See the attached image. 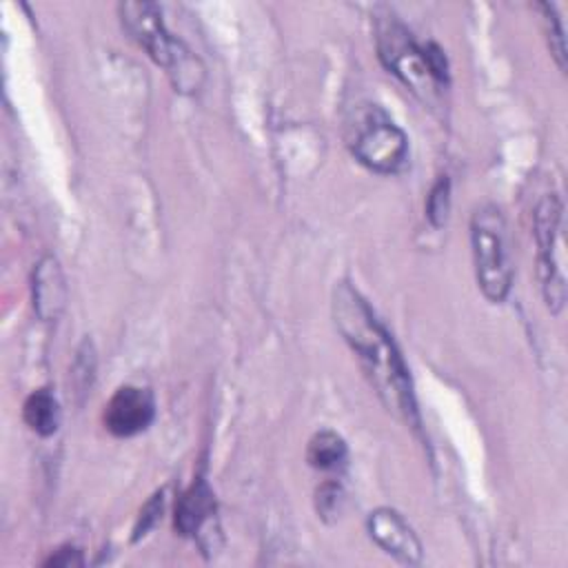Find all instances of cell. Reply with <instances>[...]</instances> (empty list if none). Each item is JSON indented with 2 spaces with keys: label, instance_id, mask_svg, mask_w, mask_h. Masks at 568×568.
<instances>
[{
  "label": "cell",
  "instance_id": "4fadbf2b",
  "mask_svg": "<svg viewBox=\"0 0 568 568\" xmlns=\"http://www.w3.org/2000/svg\"><path fill=\"white\" fill-rule=\"evenodd\" d=\"M537 9L541 11V18H544V27H546L550 53H552V58L557 60V67H559L561 71H566V42H564V29H561L559 16H557L555 7L548 4V2L537 4Z\"/></svg>",
  "mask_w": 568,
  "mask_h": 568
},
{
  "label": "cell",
  "instance_id": "5b68a950",
  "mask_svg": "<svg viewBox=\"0 0 568 568\" xmlns=\"http://www.w3.org/2000/svg\"><path fill=\"white\" fill-rule=\"evenodd\" d=\"M377 51L386 69H390L422 102L435 104L442 93V82L428 67L424 49L395 20L386 18L377 24Z\"/></svg>",
  "mask_w": 568,
  "mask_h": 568
},
{
  "label": "cell",
  "instance_id": "ba28073f",
  "mask_svg": "<svg viewBox=\"0 0 568 568\" xmlns=\"http://www.w3.org/2000/svg\"><path fill=\"white\" fill-rule=\"evenodd\" d=\"M31 297L33 311L40 320H58L67 304V282L60 262L53 255H44L33 266L31 275Z\"/></svg>",
  "mask_w": 568,
  "mask_h": 568
},
{
  "label": "cell",
  "instance_id": "7c38bea8",
  "mask_svg": "<svg viewBox=\"0 0 568 568\" xmlns=\"http://www.w3.org/2000/svg\"><path fill=\"white\" fill-rule=\"evenodd\" d=\"M346 442L335 430H317L306 446V462L317 470H335L346 464Z\"/></svg>",
  "mask_w": 568,
  "mask_h": 568
},
{
  "label": "cell",
  "instance_id": "30bf717a",
  "mask_svg": "<svg viewBox=\"0 0 568 568\" xmlns=\"http://www.w3.org/2000/svg\"><path fill=\"white\" fill-rule=\"evenodd\" d=\"M561 222V202L555 193L544 195L535 209V242L539 248V260L555 257V240Z\"/></svg>",
  "mask_w": 568,
  "mask_h": 568
},
{
  "label": "cell",
  "instance_id": "52a82bcc",
  "mask_svg": "<svg viewBox=\"0 0 568 568\" xmlns=\"http://www.w3.org/2000/svg\"><path fill=\"white\" fill-rule=\"evenodd\" d=\"M366 528L371 539L390 557L402 564L415 566L422 561V544L408 521L393 508H375L368 519Z\"/></svg>",
  "mask_w": 568,
  "mask_h": 568
},
{
  "label": "cell",
  "instance_id": "8fae6325",
  "mask_svg": "<svg viewBox=\"0 0 568 568\" xmlns=\"http://www.w3.org/2000/svg\"><path fill=\"white\" fill-rule=\"evenodd\" d=\"M22 417L33 433L49 437L58 430V424H60L58 399L47 388L33 390L22 404Z\"/></svg>",
  "mask_w": 568,
  "mask_h": 568
},
{
  "label": "cell",
  "instance_id": "5bb4252c",
  "mask_svg": "<svg viewBox=\"0 0 568 568\" xmlns=\"http://www.w3.org/2000/svg\"><path fill=\"white\" fill-rule=\"evenodd\" d=\"M95 377V351L89 339H84L75 353L73 366H71V379L78 393H89Z\"/></svg>",
  "mask_w": 568,
  "mask_h": 568
},
{
  "label": "cell",
  "instance_id": "3957f363",
  "mask_svg": "<svg viewBox=\"0 0 568 568\" xmlns=\"http://www.w3.org/2000/svg\"><path fill=\"white\" fill-rule=\"evenodd\" d=\"M470 248L475 277L490 302H504L513 284L508 229L495 204L479 206L470 217Z\"/></svg>",
  "mask_w": 568,
  "mask_h": 568
},
{
  "label": "cell",
  "instance_id": "7a4b0ae2",
  "mask_svg": "<svg viewBox=\"0 0 568 568\" xmlns=\"http://www.w3.org/2000/svg\"><path fill=\"white\" fill-rule=\"evenodd\" d=\"M118 11L126 33L153 58L155 64L166 69L178 91L191 93L200 89L204 78L200 60L182 40L166 31L160 9L153 2H122Z\"/></svg>",
  "mask_w": 568,
  "mask_h": 568
},
{
  "label": "cell",
  "instance_id": "277c9868",
  "mask_svg": "<svg viewBox=\"0 0 568 568\" xmlns=\"http://www.w3.org/2000/svg\"><path fill=\"white\" fill-rule=\"evenodd\" d=\"M348 146L353 155L375 173L397 171L408 155L404 131L377 106H364L348 124Z\"/></svg>",
  "mask_w": 568,
  "mask_h": 568
},
{
  "label": "cell",
  "instance_id": "e0dca14e",
  "mask_svg": "<svg viewBox=\"0 0 568 568\" xmlns=\"http://www.w3.org/2000/svg\"><path fill=\"white\" fill-rule=\"evenodd\" d=\"M162 504H164L162 493H155V495L144 504V508L140 510L138 524H135V528H133V539L144 537L146 530L158 521V517H160V513H162Z\"/></svg>",
  "mask_w": 568,
  "mask_h": 568
},
{
  "label": "cell",
  "instance_id": "9a60e30c",
  "mask_svg": "<svg viewBox=\"0 0 568 568\" xmlns=\"http://www.w3.org/2000/svg\"><path fill=\"white\" fill-rule=\"evenodd\" d=\"M450 211V180L446 175H442L426 200V217L430 220L433 226H442L448 217Z\"/></svg>",
  "mask_w": 568,
  "mask_h": 568
},
{
  "label": "cell",
  "instance_id": "8992f818",
  "mask_svg": "<svg viewBox=\"0 0 568 568\" xmlns=\"http://www.w3.org/2000/svg\"><path fill=\"white\" fill-rule=\"evenodd\" d=\"M155 415L153 395L140 386H120L104 406V426L115 437H133L149 428Z\"/></svg>",
  "mask_w": 568,
  "mask_h": 568
},
{
  "label": "cell",
  "instance_id": "ac0fdd59",
  "mask_svg": "<svg viewBox=\"0 0 568 568\" xmlns=\"http://www.w3.org/2000/svg\"><path fill=\"white\" fill-rule=\"evenodd\" d=\"M82 564H84L82 550H78L75 546H62L49 559H44V566H53V568H75Z\"/></svg>",
  "mask_w": 568,
  "mask_h": 568
},
{
  "label": "cell",
  "instance_id": "6da1fadb",
  "mask_svg": "<svg viewBox=\"0 0 568 568\" xmlns=\"http://www.w3.org/2000/svg\"><path fill=\"white\" fill-rule=\"evenodd\" d=\"M333 320L346 344L357 355L382 404L404 424L417 428L419 415L408 368L384 324L368 302L348 282L333 288Z\"/></svg>",
  "mask_w": 568,
  "mask_h": 568
},
{
  "label": "cell",
  "instance_id": "9c48e42d",
  "mask_svg": "<svg viewBox=\"0 0 568 568\" xmlns=\"http://www.w3.org/2000/svg\"><path fill=\"white\" fill-rule=\"evenodd\" d=\"M215 515V499L209 484L197 477L178 499L173 526L184 537H195L204 530V526Z\"/></svg>",
  "mask_w": 568,
  "mask_h": 568
},
{
  "label": "cell",
  "instance_id": "2e32d148",
  "mask_svg": "<svg viewBox=\"0 0 568 568\" xmlns=\"http://www.w3.org/2000/svg\"><path fill=\"white\" fill-rule=\"evenodd\" d=\"M342 501H344V490L337 481H324L322 486H317L315 510L322 519L333 521L342 510Z\"/></svg>",
  "mask_w": 568,
  "mask_h": 568
}]
</instances>
